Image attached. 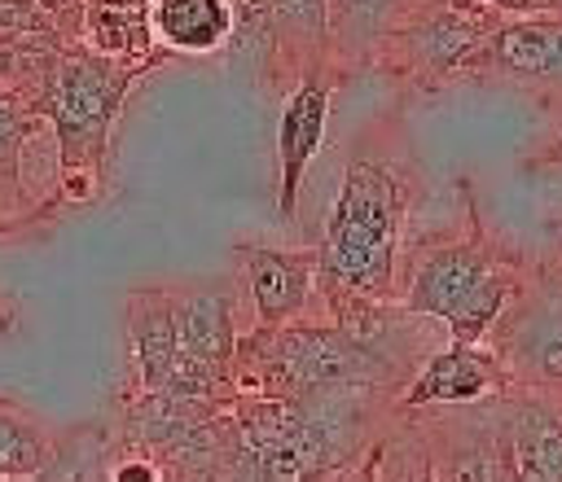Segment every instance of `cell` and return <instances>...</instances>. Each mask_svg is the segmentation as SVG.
Listing matches in <instances>:
<instances>
[{
    "label": "cell",
    "mask_w": 562,
    "mask_h": 482,
    "mask_svg": "<svg viewBox=\"0 0 562 482\" xmlns=\"http://www.w3.org/2000/svg\"><path fill=\"white\" fill-rule=\"evenodd\" d=\"M492 272V250L483 245V237L470 241H452V245H435L430 254L417 259L408 289H404V307L417 315H439L448 320L461 298Z\"/></svg>",
    "instance_id": "obj_9"
},
{
    "label": "cell",
    "mask_w": 562,
    "mask_h": 482,
    "mask_svg": "<svg viewBox=\"0 0 562 482\" xmlns=\"http://www.w3.org/2000/svg\"><path fill=\"white\" fill-rule=\"evenodd\" d=\"M277 31V66L307 79L325 70V0H268Z\"/></svg>",
    "instance_id": "obj_15"
},
{
    "label": "cell",
    "mask_w": 562,
    "mask_h": 482,
    "mask_svg": "<svg viewBox=\"0 0 562 482\" xmlns=\"http://www.w3.org/2000/svg\"><path fill=\"white\" fill-rule=\"evenodd\" d=\"M496 26L501 13L487 0H422L408 22L386 39L378 61L395 66L417 88L483 74L487 39Z\"/></svg>",
    "instance_id": "obj_4"
},
{
    "label": "cell",
    "mask_w": 562,
    "mask_h": 482,
    "mask_svg": "<svg viewBox=\"0 0 562 482\" xmlns=\"http://www.w3.org/2000/svg\"><path fill=\"white\" fill-rule=\"evenodd\" d=\"M241 359L237 386H255L259 394H307V390H369L395 368L386 355L347 333V329H307V324H272L259 329L246 346L237 342L233 364Z\"/></svg>",
    "instance_id": "obj_2"
},
{
    "label": "cell",
    "mask_w": 562,
    "mask_h": 482,
    "mask_svg": "<svg viewBox=\"0 0 562 482\" xmlns=\"http://www.w3.org/2000/svg\"><path fill=\"white\" fill-rule=\"evenodd\" d=\"M505 355L518 372L562 386V280L540 285L505 324Z\"/></svg>",
    "instance_id": "obj_11"
},
{
    "label": "cell",
    "mask_w": 562,
    "mask_h": 482,
    "mask_svg": "<svg viewBox=\"0 0 562 482\" xmlns=\"http://www.w3.org/2000/svg\"><path fill=\"white\" fill-rule=\"evenodd\" d=\"M325 114H329V83L321 74L299 79V88L290 92L277 118V210L281 219H294L303 171L325 140Z\"/></svg>",
    "instance_id": "obj_6"
},
{
    "label": "cell",
    "mask_w": 562,
    "mask_h": 482,
    "mask_svg": "<svg viewBox=\"0 0 562 482\" xmlns=\"http://www.w3.org/2000/svg\"><path fill=\"white\" fill-rule=\"evenodd\" d=\"M404 219V184L382 158L356 153L347 162L338 202L325 219L316 272L360 298H386L395 280V241Z\"/></svg>",
    "instance_id": "obj_1"
},
{
    "label": "cell",
    "mask_w": 562,
    "mask_h": 482,
    "mask_svg": "<svg viewBox=\"0 0 562 482\" xmlns=\"http://www.w3.org/2000/svg\"><path fill=\"white\" fill-rule=\"evenodd\" d=\"M505 298H509V276H501V272H487L465 298H461V307L448 315V329H452V342H465V346H474L492 324H496V315L505 311Z\"/></svg>",
    "instance_id": "obj_22"
},
{
    "label": "cell",
    "mask_w": 562,
    "mask_h": 482,
    "mask_svg": "<svg viewBox=\"0 0 562 482\" xmlns=\"http://www.w3.org/2000/svg\"><path fill=\"white\" fill-rule=\"evenodd\" d=\"M518 464L527 478L562 482V421L549 412L518 416Z\"/></svg>",
    "instance_id": "obj_20"
},
{
    "label": "cell",
    "mask_w": 562,
    "mask_h": 482,
    "mask_svg": "<svg viewBox=\"0 0 562 482\" xmlns=\"http://www.w3.org/2000/svg\"><path fill=\"white\" fill-rule=\"evenodd\" d=\"M237 263L246 272L250 285V302L263 329L272 324H290L312 294V272H316V250H272V245H255L241 241Z\"/></svg>",
    "instance_id": "obj_8"
},
{
    "label": "cell",
    "mask_w": 562,
    "mask_h": 482,
    "mask_svg": "<svg viewBox=\"0 0 562 482\" xmlns=\"http://www.w3.org/2000/svg\"><path fill=\"white\" fill-rule=\"evenodd\" d=\"M22 136H26V123L18 118V110H13L9 101H0V171H9V167H13Z\"/></svg>",
    "instance_id": "obj_23"
},
{
    "label": "cell",
    "mask_w": 562,
    "mask_h": 482,
    "mask_svg": "<svg viewBox=\"0 0 562 482\" xmlns=\"http://www.w3.org/2000/svg\"><path fill=\"white\" fill-rule=\"evenodd\" d=\"M48 438L35 421L0 408V482H31L48 460Z\"/></svg>",
    "instance_id": "obj_19"
},
{
    "label": "cell",
    "mask_w": 562,
    "mask_h": 482,
    "mask_svg": "<svg viewBox=\"0 0 562 482\" xmlns=\"http://www.w3.org/2000/svg\"><path fill=\"white\" fill-rule=\"evenodd\" d=\"M501 18H531V13H562V0H487Z\"/></svg>",
    "instance_id": "obj_25"
},
{
    "label": "cell",
    "mask_w": 562,
    "mask_h": 482,
    "mask_svg": "<svg viewBox=\"0 0 562 482\" xmlns=\"http://www.w3.org/2000/svg\"><path fill=\"white\" fill-rule=\"evenodd\" d=\"M101 451H105V429L79 425L61 438V447L48 451L44 469L31 482H92L97 464H101Z\"/></svg>",
    "instance_id": "obj_21"
},
{
    "label": "cell",
    "mask_w": 562,
    "mask_h": 482,
    "mask_svg": "<svg viewBox=\"0 0 562 482\" xmlns=\"http://www.w3.org/2000/svg\"><path fill=\"white\" fill-rule=\"evenodd\" d=\"M140 70L127 61H110L97 53H66L57 61L53 88L44 96V118L53 127L61 184H75V197H88L97 184L110 123Z\"/></svg>",
    "instance_id": "obj_3"
},
{
    "label": "cell",
    "mask_w": 562,
    "mask_h": 482,
    "mask_svg": "<svg viewBox=\"0 0 562 482\" xmlns=\"http://www.w3.org/2000/svg\"><path fill=\"white\" fill-rule=\"evenodd\" d=\"M496 390V359L483 355L479 346L452 342L448 351L430 355L417 381L404 390V408L422 403H474Z\"/></svg>",
    "instance_id": "obj_13"
},
{
    "label": "cell",
    "mask_w": 562,
    "mask_h": 482,
    "mask_svg": "<svg viewBox=\"0 0 562 482\" xmlns=\"http://www.w3.org/2000/svg\"><path fill=\"white\" fill-rule=\"evenodd\" d=\"M88 39L110 61H132L149 48V0H92Z\"/></svg>",
    "instance_id": "obj_17"
},
{
    "label": "cell",
    "mask_w": 562,
    "mask_h": 482,
    "mask_svg": "<svg viewBox=\"0 0 562 482\" xmlns=\"http://www.w3.org/2000/svg\"><path fill=\"white\" fill-rule=\"evenodd\" d=\"M422 0H325V70L373 66Z\"/></svg>",
    "instance_id": "obj_7"
},
{
    "label": "cell",
    "mask_w": 562,
    "mask_h": 482,
    "mask_svg": "<svg viewBox=\"0 0 562 482\" xmlns=\"http://www.w3.org/2000/svg\"><path fill=\"white\" fill-rule=\"evenodd\" d=\"M483 74L562 96V13L501 18L487 39Z\"/></svg>",
    "instance_id": "obj_5"
},
{
    "label": "cell",
    "mask_w": 562,
    "mask_h": 482,
    "mask_svg": "<svg viewBox=\"0 0 562 482\" xmlns=\"http://www.w3.org/2000/svg\"><path fill=\"white\" fill-rule=\"evenodd\" d=\"M105 482H162V469L149 456H127L105 473Z\"/></svg>",
    "instance_id": "obj_24"
},
{
    "label": "cell",
    "mask_w": 562,
    "mask_h": 482,
    "mask_svg": "<svg viewBox=\"0 0 562 482\" xmlns=\"http://www.w3.org/2000/svg\"><path fill=\"white\" fill-rule=\"evenodd\" d=\"M211 408L215 403H202V399L140 390V403L132 408V434L140 443H149V447H176V451H184L198 434H206Z\"/></svg>",
    "instance_id": "obj_16"
},
{
    "label": "cell",
    "mask_w": 562,
    "mask_h": 482,
    "mask_svg": "<svg viewBox=\"0 0 562 482\" xmlns=\"http://www.w3.org/2000/svg\"><path fill=\"white\" fill-rule=\"evenodd\" d=\"M228 0H149V35L171 53H220L228 44Z\"/></svg>",
    "instance_id": "obj_14"
},
{
    "label": "cell",
    "mask_w": 562,
    "mask_h": 482,
    "mask_svg": "<svg viewBox=\"0 0 562 482\" xmlns=\"http://www.w3.org/2000/svg\"><path fill=\"white\" fill-rule=\"evenodd\" d=\"M127 351L140 390H162L176 368L180 333H176V298L167 289H132L127 294Z\"/></svg>",
    "instance_id": "obj_12"
},
{
    "label": "cell",
    "mask_w": 562,
    "mask_h": 482,
    "mask_svg": "<svg viewBox=\"0 0 562 482\" xmlns=\"http://www.w3.org/2000/svg\"><path fill=\"white\" fill-rule=\"evenodd\" d=\"M553 162H562V123L553 127V136H549V145L536 153V158H527V167H553Z\"/></svg>",
    "instance_id": "obj_26"
},
{
    "label": "cell",
    "mask_w": 562,
    "mask_h": 482,
    "mask_svg": "<svg viewBox=\"0 0 562 482\" xmlns=\"http://www.w3.org/2000/svg\"><path fill=\"white\" fill-rule=\"evenodd\" d=\"M233 26H228V44L233 61L250 74H268L277 70V31H272V4L268 0H228Z\"/></svg>",
    "instance_id": "obj_18"
},
{
    "label": "cell",
    "mask_w": 562,
    "mask_h": 482,
    "mask_svg": "<svg viewBox=\"0 0 562 482\" xmlns=\"http://www.w3.org/2000/svg\"><path fill=\"white\" fill-rule=\"evenodd\" d=\"M176 333H180L184 364L233 386L237 329H233V294L228 289H198L189 298H176Z\"/></svg>",
    "instance_id": "obj_10"
}]
</instances>
